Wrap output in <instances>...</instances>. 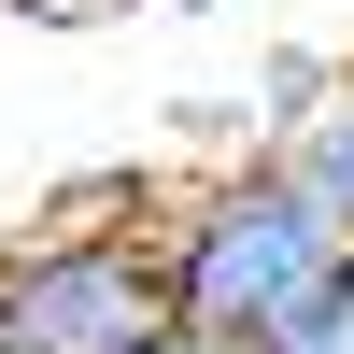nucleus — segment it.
<instances>
[{
  "mask_svg": "<svg viewBox=\"0 0 354 354\" xmlns=\"http://www.w3.org/2000/svg\"><path fill=\"white\" fill-rule=\"evenodd\" d=\"M270 170H283V185H298L312 213L354 241V85H312V100H298V128L270 142Z\"/></svg>",
  "mask_w": 354,
  "mask_h": 354,
  "instance_id": "obj_3",
  "label": "nucleus"
},
{
  "mask_svg": "<svg viewBox=\"0 0 354 354\" xmlns=\"http://www.w3.org/2000/svg\"><path fill=\"white\" fill-rule=\"evenodd\" d=\"M142 354H241V340H198V326H170V340H142Z\"/></svg>",
  "mask_w": 354,
  "mask_h": 354,
  "instance_id": "obj_5",
  "label": "nucleus"
},
{
  "mask_svg": "<svg viewBox=\"0 0 354 354\" xmlns=\"http://www.w3.org/2000/svg\"><path fill=\"white\" fill-rule=\"evenodd\" d=\"M340 227L312 213L298 185H283L270 156H241V170H213V185H185L156 213V270H170V326H198V340H270L283 312L312 298V283L340 270Z\"/></svg>",
  "mask_w": 354,
  "mask_h": 354,
  "instance_id": "obj_1",
  "label": "nucleus"
},
{
  "mask_svg": "<svg viewBox=\"0 0 354 354\" xmlns=\"http://www.w3.org/2000/svg\"><path fill=\"white\" fill-rule=\"evenodd\" d=\"M170 340V270L142 213H71L0 255V354H142Z\"/></svg>",
  "mask_w": 354,
  "mask_h": 354,
  "instance_id": "obj_2",
  "label": "nucleus"
},
{
  "mask_svg": "<svg viewBox=\"0 0 354 354\" xmlns=\"http://www.w3.org/2000/svg\"><path fill=\"white\" fill-rule=\"evenodd\" d=\"M255 354H354V255H340V270H326V283H312V298H298V312H283V326H270V340H255Z\"/></svg>",
  "mask_w": 354,
  "mask_h": 354,
  "instance_id": "obj_4",
  "label": "nucleus"
}]
</instances>
